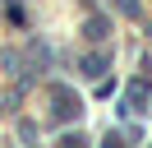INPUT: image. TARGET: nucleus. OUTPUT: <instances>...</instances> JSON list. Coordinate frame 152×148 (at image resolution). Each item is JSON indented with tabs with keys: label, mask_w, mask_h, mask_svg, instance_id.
Masks as SVG:
<instances>
[{
	"label": "nucleus",
	"mask_w": 152,
	"mask_h": 148,
	"mask_svg": "<svg viewBox=\"0 0 152 148\" xmlns=\"http://www.w3.org/2000/svg\"><path fill=\"white\" fill-rule=\"evenodd\" d=\"M83 74H88V79L106 74V56H88V60H83Z\"/></svg>",
	"instance_id": "7ed1b4c3"
},
{
	"label": "nucleus",
	"mask_w": 152,
	"mask_h": 148,
	"mask_svg": "<svg viewBox=\"0 0 152 148\" xmlns=\"http://www.w3.org/2000/svg\"><path fill=\"white\" fill-rule=\"evenodd\" d=\"M115 5H120L124 14H138V0H115Z\"/></svg>",
	"instance_id": "39448f33"
},
{
	"label": "nucleus",
	"mask_w": 152,
	"mask_h": 148,
	"mask_svg": "<svg viewBox=\"0 0 152 148\" xmlns=\"http://www.w3.org/2000/svg\"><path fill=\"white\" fill-rule=\"evenodd\" d=\"M88 37H106V18H88Z\"/></svg>",
	"instance_id": "20e7f679"
},
{
	"label": "nucleus",
	"mask_w": 152,
	"mask_h": 148,
	"mask_svg": "<svg viewBox=\"0 0 152 148\" xmlns=\"http://www.w3.org/2000/svg\"><path fill=\"white\" fill-rule=\"evenodd\" d=\"M51 102H56V120H74V116H78V97H74L69 88H56Z\"/></svg>",
	"instance_id": "f257e3e1"
},
{
	"label": "nucleus",
	"mask_w": 152,
	"mask_h": 148,
	"mask_svg": "<svg viewBox=\"0 0 152 148\" xmlns=\"http://www.w3.org/2000/svg\"><path fill=\"white\" fill-rule=\"evenodd\" d=\"M143 102H148V79H138V83H129V92H124V116H129V111H143Z\"/></svg>",
	"instance_id": "f03ea898"
}]
</instances>
